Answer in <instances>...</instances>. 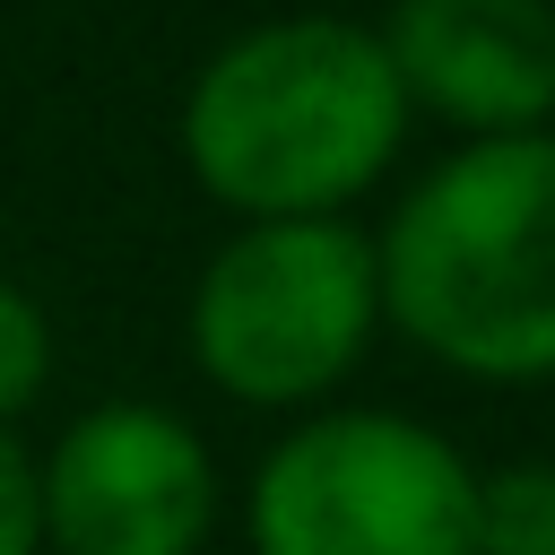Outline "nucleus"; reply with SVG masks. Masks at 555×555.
<instances>
[{"label": "nucleus", "instance_id": "obj_5", "mask_svg": "<svg viewBox=\"0 0 555 555\" xmlns=\"http://www.w3.org/2000/svg\"><path fill=\"white\" fill-rule=\"evenodd\" d=\"M217 503L208 442L147 399L87 408L52 468L35 477V512L69 555H191Z\"/></svg>", "mask_w": 555, "mask_h": 555}, {"label": "nucleus", "instance_id": "obj_3", "mask_svg": "<svg viewBox=\"0 0 555 555\" xmlns=\"http://www.w3.org/2000/svg\"><path fill=\"white\" fill-rule=\"evenodd\" d=\"M468 460L390 408L295 425L251 477V555H468Z\"/></svg>", "mask_w": 555, "mask_h": 555}, {"label": "nucleus", "instance_id": "obj_8", "mask_svg": "<svg viewBox=\"0 0 555 555\" xmlns=\"http://www.w3.org/2000/svg\"><path fill=\"white\" fill-rule=\"evenodd\" d=\"M43 364H52V330H43L35 295H17L0 278V416H17L43 390Z\"/></svg>", "mask_w": 555, "mask_h": 555}, {"label": "nucleus", "instance_id": "obj_1", "mask_svg": "<svg viewBox=\"0 0 555 555\" xmlns=\"http://www.w3.org/2000/svg\"><path fill=\"white\" fill-rule=\"evenodd\" d=\"M382 304L416 347L486 382L555 373V139H468L390 217Z\"/></svg>", "mask_w": 555, "mask_h": 555}, {"label": "nucleus", "instance_id": "obj_9", "mask_svg": "<svg viewBox=\"0 0 555 555\" xmlns=\"http://www.w3.org/2000/svg\"><path fill=\"white\" fill-rule=\"evenodd\" d=\"M35 538H43V512H35V468H26V451L0 434V555H35Z\"/></svg>", "mask_w": 555, "mask_h": 555}, {"label": "nucleus", "instance_id": "obj_6", "mask_svg": "<svg viewBox=\"0 0 555 555\" xmlns=\"http://www.w3.org/2000/svg\"><path fill=\"white\" fill-rule=\"evenodd\" d=\"M399 95L512 139L555 104V0H399L382 26Z\"/></svg>", "mask_w": 555, "mask_h": 555}, {"label": "nucleus", "instance_id": "obj_4", "mask_svg": "<svg viewBox=\"0 0 555 555\" xmlns=\"http://www.w3.org/2000/svg\"><path fill=\"white\" fill-rule=\"evenodd\" d=\"M373 312V243L347 217H260L208 260L191 295V356L234 399H312L364 356Z\"/></svg>", "mask_w": 555, "mask_h": 555}, {"label": "nucleus", "instance_id": "obj_2", "mask_svg": "<svg viewBox=\"0 0 555 555\" xmlns=\"http://www.w3.org/2000/svg\"><path fill=\"white\" fill-rule=\"evenodd\" d=\"M408 130L399 69L382 35L347 17H278L234 35L182 104L191 173L260 217H330L364 191Z\"/></svg>", "mask_w": 555, "mask_h": 555}, {"label": "nucleus", "instance_id": "obj_7", "mask_svg": "<svg viewBox=\"0 0 555 555\" xmlns=\"http://www.w3.org/2000/svg\"><path fill=\"white\" fill-rule=\"evenodd\" d=\"M468 555H555V460H512L477 477Z\"/></svg>", "mask_w": 555, "mask_h": 555}]
</instances>
